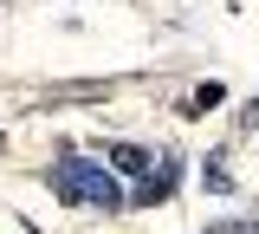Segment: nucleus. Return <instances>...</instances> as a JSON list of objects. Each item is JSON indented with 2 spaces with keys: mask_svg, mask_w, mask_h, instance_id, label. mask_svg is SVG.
<instances>
[{
  "mask_svg": "<svg viewBox=\"0 0 259 234\" xmlns=\"http://www.w3.org/2000/svg\"><path fill=\"white\" fill-rule=\"evenodd\" d=\"M52 195L84 202V208H123V189H117L110 163H84V156H59L52 163Z\"/></svg>",
  "mask_w": 259,
  "mask_h": 234,
  "instance_id": "obj_1",
  "label": "nucleus"
},
{
  "mask_svg": "<svg viewBox=\"0 0 259 234\" xmlns=\"http://www.w3.org/2000/svg\"><path fill=\"white\" fill-rule=\"evenodd\" d=\"M175 176H182V163H175V156H162V163L149 169L136 189H130V202H136V208H156V202H168V195H175Z\"/></svg>",
  "mask_w": 259,
  "mask_h": 234,
  "instance_id": "obj_2",
  "label": "nucleus"
},
{
  "mask_svg": "<svg viewBox=\"0 0 259 234\" xmlns=\"http://www.w3.org/2000/svg\"><path fill=\"white\" fill-rule=\"evenodd\" d=\"M104 163L110 169H123V176H149V150H136V143H110V150H104Z\"/></svg>",
  "mask_w": 259,
  "mask_h": 234,
  "instance_id": "obj_3",
  "label": "nucleus"
},
{
  "mask_svg": "<svg viewBox=\"0 0 259 234\" xmlns=\"http://www.w3.org/2000/svg\"><path fill=\"white\" fill-rule=\"evenodd\" d=\"M201 182H207L214 195H233V189H240V182L227 176V163H221V156H207V163H201Z\"/></svg>",
  "mask_w": 259,
  "mask_h": 234,
  "instance_id": "obj_4",
  "label": "nucleus"
},
{
  "mask_svg": "<svg viewBox=\"0 0 259 234\" xmlns=\"http://www.w3.org/2000/svg\"><path fill=\"white\" fill-rule=\"evenodd\" d=\"M221 98H227L221 85H194V91H188V111H214Z\"/></svg>",
  "mask_w": 259,
  "mask_h": 234,
  "instance_id": "obj_5",
  "label": "nucleus"
},
{
  "mask_svg": "<svg viewBox=\"0 0 259 234\" xmlns=\"http://www.w3.org/2000/svg\"><path fill=\"white\" fill-rule=\"evenodd\" d=\"M253 124H259V98H253V104H246V130H253Z\"/></svg>",
  "mask_w": 259,
  "mask_h": 234,
  "instance_id": "obj_6",
  "label": "nucleus"
}]
</instances>
